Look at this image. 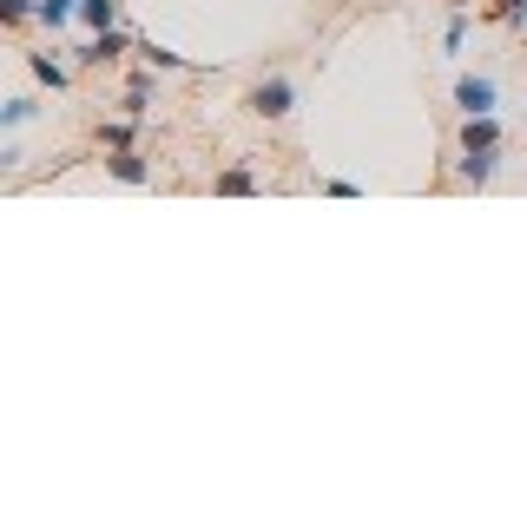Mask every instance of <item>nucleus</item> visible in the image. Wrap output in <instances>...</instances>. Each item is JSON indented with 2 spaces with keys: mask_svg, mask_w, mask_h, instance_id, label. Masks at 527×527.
<instances>
[{
  "mask_svg": "<svg viewBox=\"0 0 527 527\" xmlns=\"http://www.w3.org/2000/svg\"><path fill=\"white\" fill-rule=\"evenodd\" d=\"M455 145H462V152H488V145H501V119H495V112H468L462 132H455Z\"/></svg>",
  "mask_w": 527,
  "mask_h": 527,
  "instance_id": "nucleus-4",
  "label": "nucleus"
},
{
  "mask_svg": "<svg viewBox=\"0 0 527 527\" xmlns=\"http://www.w3.org/2000/svg\"><path fill=\"white\" fill-rule=\"evenodd\" d=\"M126 112H132V119H145V112H152V80H132L126 86Z\"/></svg>",
  "mask_w": 527,
  "mask_h": 527,
  "instance_id": "nucleus-13",
  "label": "nucleus"
},
{
  "mask_svg": "<svg viewBox=\"0 0 527 527\" xmlns=\"http://www.w3.org/2000/svg\"><path fill=\"white\" fill-rule=\"evenodd\" d=\"M462 40H468V14H455V20H448V33H442V47L462 53Z\"/></svg>",
  "mask_w": 527,
  "mask_h": 527,
  "instance_id": "nucleus-16",
  "label": "nucleus"
},
{
  "mask_svg": "<svg viewBox=\"0 0 527 527\" xmlns=\"http://www.w3.org/2000/svg\"><path fill=\"white\" fill-rule=\"evenodd\" d=\"M99 139H106V145H132V112H126V119H112V126H99Z\"/></svg>",
  "mask_w": 527,
  "mask_h": 527,
  "instance_id": "nucleus-15",
  "label": "nucleus"
},
{
  "mask_svg": "<svg viewBox=\"0 0 527 527\" xmlns=\"http://www.w3.org/2000/svg\"><path fill=\"white\" fill-rule=\"evenodd\" d=\"M80 7H86V0H40V27L60 33L66 20H80Z\"/></svg>",
  "mask_w": 527,
  "mask_h": 527,
  "instance_id": "nucleus-9",
  "label": "nucleus"
},
{
  "mask_svg": "<svg viewBox=\"0 0 527 527\" xmlns=\"http://www.w3.org/2000/svg\"><path fill=\"white\" fill-rule=\"evenodd\" d=\"M106 172L119 178V185H145V178H152V165H145V152H132V145H112Z\"/></svg>",
  "mask_w": 527,
  "mask_h": 527,
  "instance_id": "nucleus-5",
  "label": "nucleus"
},
{
  "mask_svg": "<svg viewBox=\"0 0 527 527\" xmlns=\"http://www.w3.org/2000/svg\"><path fill=\"white\" fill-rule=\"evenodd\" d=\"M126 47H132L126 27H99L93 40L80 47V66H112V60H126Z\"/></svg>",
  "mask_w": 527,
  "mask_h": 527,
  "instance_id": "nucleus-3",
  "label": "nucleus"
},
{
  "mask_svg": "<svg viewBox=\"0 0 527 527\" xmlns=\"http://www.w3.org/2000/svg\"><path fill=\"white\" fill-rule=\"evenodd\" d=\"M495 14H501V20H521V14H527V0H495Z\"/></svg>",
  "mask_w": 527,
  "mask_h": 527,
  "instance_id": "nucleus-17",
  "label": "nucleus"
},
{
  "mask_svg": "<svg viewBox=\"0 0 527 527\" xmlns=\"http://www.w3.org/2000/svg\"><path fill=\"white\" fill-rule=\"evenodd\" d=\"M244 112H251V119H290V112H297V80H284V73L257 80L251 93H244Z\"/></svg>",
  "mask_w": 527,
  "mask_h": 527,
  "instance_id": "nucleus-1",
  "label": "nucleus"
},
{
  "mask_svg": "<svg viewBox=\"0 0 527 527\" xmlns=\"http://www.w3.org/2000/svg\"><path fill=\"white\" fill-rule=\"evenodd\" d=\"M0 20L7 27H27V20H40V0H0Z\"/></svg>",
  "mask_w": 527,
  "mask_h": 527,
  "instance_id": "nucleus-12",
  "label": "nucleus"
},
{
  "mask_svg": "<svg viewBox=\"0 0 527 527\" xmlns=\"http://www.w3.org/2000/svg\"><path fill=\"white\" fill-rule=\"evenodd\" d=\"M27 73H33L40 86H53V93H66V66L47 60V53H27Z\"/></svg>",
  "mask_w": 527,
  "mask_h": 527,
  "instance_id": "nucleus-8",
  "label": "nucleus"
},
{
  "mask_svg": "<svg viewBox=\"0 0 527 527\" xmlns=\"http://www.w3.org/2000/svg\"><path fill=\"white\" fill-rule=\"evenodd\" d=\"M139 60L145 66H165V73H185V60H178L172 47H159V40H139Z\"/></svg>",
  "mask_w": 527,
  "mask_h": 527,
  "instance_id": "nucleus-11",
  "label": "nucleus"
},
{
  "mask_svg": "<svg viewBox=\"0 0 527 527\" xmlns=\"http://www.w3.org/2000/svg\"><path fill=\"white\" fill-rule=\"evenodd\" d=\"M33 112H40L33 99H7V112H0V126H7V132H20V126L33 119Z\"/></svg>",
  "mask_w": 527,
  "mask_h": 527,
  "instance_id": "nucleus-14",
  "label": "nucleus"
},
{
  "mask_svg": "<svg viewBox=\"0 0 527 527\" xmlns=\"http://www.w3.org/2000/svg\"><path fill=\"white\" fill-rule=\"evenodd\" d=\"M211 192H224V198H238V192H257V172H251V165H224V172L211 178Z\"/></svg>",
  "mask_w": 527,
  "mask_h": 527,
  "instance_id": "nucleus-7",
  "label": "nucleus"
},
{
  "mask_svg": "<svg viewBox=\"0 0 527 527\" xmlns=\"http://www.w3.org/2000/svg\"><path fill=\"white\" fill-rule=\"evenodd\" d=\"M80 27H119V0H86V7H80Z\"/></svg>",
  "mask_w": 527,
  "mask_h": 527,
  "instance_id": "nucleus-10",
  "label": "nucleus"
},
{
  "mask_svg": "<svg viewBox=\"0 0 527 527\" xmlns=\"http://www.w3.org/2000/svg\"><path fill=\"white\" fill-rule=\"evenodd\" d=\"M501 106V86L488 80V73H462V80H455V112H495Z\"/></svg>",
  "mask_w": 527,
  "mask_h": 527,
  "instance_id": "nucleus-2",
  "label": "nucleus"
},
{
  "mask_svg": "<svg viewBox=\"0 0 527 527\" xmlns=\"http://www.w3.org/2000/svg\"><path fill=\"white\" fill-rule=\"evenodd\" d=\"M501 165V145H488V152H462V185H488Z\"/></svg>",
  "mask_w": 527,
  "mask_h": 527,
  "instance_id": "nucleus-6",
  "label": "nucleus"
}]
</instances>
